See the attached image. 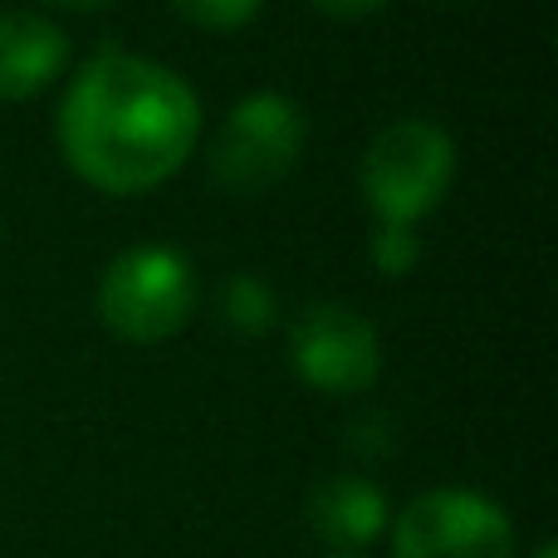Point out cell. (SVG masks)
<instances>
[{
    "mask_svg": "<svg viewBox=\"0 0 558 558\" xmlns=\"http://www.w3.org/2000/svg\"><path fill=\"white\" fill-rule=\"evenodd\" d=\"M392 558H514V524L490 495L422 490L392 524Z\"/></svg>",
    "mask_w": 558,
    "mask_h": 558,
    "instance_id": "5",
    "label": "cell"
},
{
    "mask_svg": "<svg viewBox=\"0 0 558 558\" xmlns=\"http://www.w3.org/2000/svg\"><path fill=\"white\" fill-rule=\"evenodd\" d=\"M69 64V35L35 10H0V98L20 104L49 88Z\"/></svg>",
    "mask_w": 558,
    "mask_h": 558,
    "instance_id": "8",
    "label": "cell"
},
{
    "mask_svg": "<svg viewBox=\"0 0 558 558\" xmlns=\"http://www.w3.org/2000/svg\"><path fill=\"white\" fill-rule=\"evenodd\" d=\"M367 251H373V265L383 270L387 279H402L416 270V260H422V241H416V226H387L377 221L373 226V241H367Z\"/></svg>",
    "mask_w": 558,
    "mask_h": 558,
    "instance_id": "10",
    "label": "cell"
},
{
    "mask_svg": "<svg viewBox=\"0 0 558 558\" xmlns=\"http://www.w3.org/2000/svg\"><path fill=\"white\" fill-rule=\"evenodd\" d=\"M456 177V143L432 118H397L367 143L357 162V186L377 221L416 226L441 206Z\"/></svg>",
    "mask_w": 558,
    "mask_h": 558,
    "instance_id": "2",
    "label": "cell"
},
{
    "mask_svg": "<svg viewBox=\"0 0 558 558\" xmlns=\"http://www.w3.org/2000/svg\"><path fill=\"white\" fill-rule=\"evenodd\" d=\"M289 357L314 392L353 397L367 392L383 373L377 324L343 299H314L289 324Z\"/></svg>",
    "mask_w": 558,
    "mask_h": 558,
    "instance_id": "6",
    "label": "cell"
},
{
    "mask_svg": "<svg viewBox=\"0 0 558 558\" xmlns=\"http://www.w3.org/2000/svg\"><path fill=\"white\" fill-rule=\"evenodd\" d=\"M534 558H558V549H554V544H539V549H534Z\"/></svg>",
    "mask_w": 558,
    "mask_h": 558,
    "instance_id": "14",
    "label": "cell"
},
{
    "mask_svg": "<svg viewBox=\"0 0 558 558\" xmlns=\"http://www.w3.org/2000/svg\"><path fill=\"white\" fill-rule=\"evenodd\" d=\"M172 5L202 29H241L265 0H172Z\"/></svg>",
    "mask_w": 558,
    "mask_h": 558,
    "instance_id": "11",
    "label": "cell"
},
{
    "mask_svg": "<svg viewBox=\"0 0 558 558\" xmlns=\"http://www.w3.org/2000/svg\"><path fill=\"white\" fill-rule=\"evenodd\" d=\"M308 5L324 10V15H333V20H357V15H367V10L387 5V0H308Z\"/></svg>",
    "mask_w": 558,
    "mask_h": 558,
    "instance_id": "12",
    "label": "cell"
},
{
    "mask_svg": "<svg viewBox=\"0 0 558 558\" xmlns=\"http://www.w3.org/2000/svg\"><path fill=\"white\" fill-rule=\"evenodd\" d=\"M49 5H64V10H104L113 0H49Z\"/></svg>",
    "mask_w": 558,
    "mask_h": 558,
    "instance_id": "13",
    "label": "cell"
},
{
    "mask_svg": "<svg viewBox=\"0 0 558 558\" xmlns=\"http://www.w3.org/2000/svg\"><path fill=\"white\" fill-rule=\"evenodd\" d=\"M328 558H367V554H328Z\"/></svg>",
    "mask_w": 558,
    "mask_h": 558,
    "instance_id": "15",
    "label": "cell"
},
{
    "mask_svg": "<svg viewBox=\"0 0 558 558\" xmlns=\"http://www.w3.org/2000/svg\"><path fill=\"white\" fill-rule=\"evenodd\" d=\"M196 308V270L177 245H128L98 279V318L123 343H167Z\"/></svg>",
    "mask_w": 558,
    "mask_h": 558,
    "instance_id": "3",
    "label": "cell"
},
{
    "mask_svg": "<svg viewBox=\"0 0 558 558\" xmlns=\"http://www.w3.org/2000/svg\"><path fill=\"white\" fill-rule=\"evenodd\" d=\"M308 143V118L279 88H255L226 113L211 143V177L231 196H260L299 167Z\"/></svg>",
    "mask_w": 558,
    "mask_h": 558,
    "instance_id": "4",
    "label": "cell"
},
{
    "mask_svg": "<svg viewBox=\"0 0 558 558\" xmlns=\"http://www.w3.org/2000/svg\"><path fill=\"white\" fill-rule=\"evenodd\" d=\"M202 137V104L177 69L98 49L59 104V147L88 186L137 196L177 177Z\"/></svg>",
    "mask_w": 558,
    "mask_h": 558,
    "instance_id": "1",
    "label": "cell"
},
{
    "mask_svg": "<svg viewBox=\"0 0 558 558\" xmlns=\"http://www.w3.org/2000/svg\"><path fill=\"white\" fill-rule=\"evenodd\" d=\"M216 308H221V318L235 328V333L245 338H260L275 328L279 308H275V289L265 284L260 275H231L221 284V294H216Z\"/></svg>",
    "mask_w": 558,
    "mask_h": 558,
    "instance_id": "9",
    "label": "cell"
},
{
    "mask_svg": "<svg viewBox=\"0 0 558 558\" xmlns=\"http://www.w3.org/2000/svg\"><path fill=\"white\" fill-rule=\"evenodd\" d=\"M304 520L318 539L333 544V554H367V544L387 534L392 510H387L383 485H373L367 475L343 471L308 490Z\"/></svg>",
    "mask_w": 558,
    "mask_h": 558,
    "instance_id": "7",
    "label": "cell"
}]
</instances>
